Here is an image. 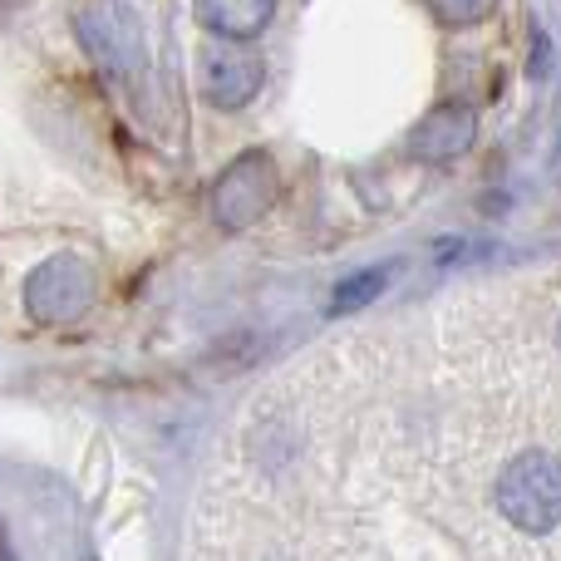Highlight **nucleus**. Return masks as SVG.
Here are the masks:
<instances>
[{
    "label": "nucleus",
    "instance_id": "1",
    "mask_svg": "<svg viewBox=\"0 0 561 561\" xmlns=\"http://www.w3.org/2000/svg\"><path fill=\"white\" fill-rule=\"evenodd\" d=\"M497 513L527 537H547L561 527V458L523 454L497 478Z\"/></svg>",
    "mask_w": 561,
    "mask_h": 561
},
{
    "label": "nucleus",
    "instance_id": "2",
    "mask_svg": "<svg viewBox=\"0 0 561 561\" xmlns=\"http://www.w3.org/2000/svg\"><path fill=\"white\" fill-rule=\"evenodd\" d=\"M276 197V163L266 158V148H247L237 163H227V173L213 187V213L227 232H247L266 217Z\"/></svg>",
    "mask_w": 561,
    "mask_h": 561
},
{
    "label": "nucleus",
    "instance_id": "3",
    "mask_svg": "<svg viewBox=\"0 0 561 561\" xmlns=\"http://www.w3.org/2000/svg\"><path fill=\"white\" fill-rule=\"evenodd\" d=\"M89 300H94V272L79 256H49L25 280V306L39 325H69L89 310Z\"/></svg>",
    "mask_w": 561,
    "mask_h": 561
},
{
    "label": "nucleus",
    "instance_id": "4",
    "mask_svg": "<svg viewBox=\"0 0 561 561\" xmlns=\"http://www.w3.org/2000/svg\"><path fill=\"white\" fill-rule=\"evenodd\" d=\"M478 138V114L468 104H438L434 114H424L409 134V148H414L424 163H454L473 148Z\"/></svg>",
    "mask_w": 561,
    "mask_h": 561
},
{
    "label": "nucleus",
    "instance_id": "5",
    "mask_svg": "<svg viewBox=\"0 0 561 561\" xmlns=\"http://www.w3.org/2000/svg\"><path fill=\"white\" fill-rule=\"evenodd\" d=\"M203 89L217 108H242L262 89V59L242 55V49H213L203 59Z\"/></svg>",
    "mask_w": 561,
    "mask_h": 561
},
{
    "label": "nucleus",
    "instance_id": "6",
    "mask_svg": "<svg viewBox=\"0 0 561 561\" xmlns=\"http://www.w3.org/2000/svg\"><path fill=\"white\" fill-rule=\"evenodd\" d=\"M276 0H197V20L217 39H256L272 25Z\"/></svg>",
    "mask_w": 561,
    "mask_h": 561
},
{
    "label": "nucleus",
    "instance_id": "7",
    "mask_svg": "<svg viewBox=\"0 0 561 561\" xmlns=\"http://www.w3.org/2000/svg\"><path fill=\"white\" fill-rule=\"evenodd\" d=\"M385 286H389V266H365V272L340 280L335 296H330V310H359V306H369Z\"/></svg>",
    "mask_w": 561,
    "mask_h": 561
},
{
    "label": "nucleus",
    "instance_id": "8",
    "mask_svg": "<svg viewBox=\"0 0 561 561\" xmlns=\"http://www.w3.org/2000/svg\"><path fill=\"white\" fill-rule=\"evenodd\" d=\"M428 10H434V20L438 25H454V30H463V25H478V20H488L497 10V0H424Z\"/></svg>",
    "mask_w": 561,
    "mask_h": 561
},
{
    "label": "nucleus",
    "instance_id": "9",
    "mask_svg": "<svg viewBox=\"0 0 561 561\" xmlns=\"http://www.w3.org/2000/svg\"><path fill=\"white\" fill-rule=\"evenodd\" d=\"M0 561H15V552H10V537H5V523H0Z\"/></svg>",
    "mask_w": 561,
    "mask_h": 561
}]
</instances>
